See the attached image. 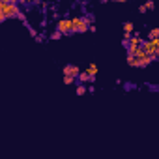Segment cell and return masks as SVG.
Returning <instances> with one entry per match:
<instances>
[{
  "label": "cell",
  "mask_w": 159,
  "mask_h": 159,
  "mask_svg": "<svg viewBox=\"0 0 159 159\" xmlns=\"http://www.w3.org/2000/svg\"><path fill=\"white\" fill-rule=\"evenodd\" d=\"M140 47L144 49V52L148 54V56H155L157 58V54H159V39L157 38H153V39H148V41H140Z\"/></svg>",
  "instance_id": "cell-1"
},
{
  "label": "cell",
  "mask_w": 159,
  "mask_h": 159,
  "mask_svg": "<svg viewBox=\"0 0 159 159\" xmlns=\"http://www.w3.org/2000/svg\"><path fill=\"white\" fill-rule=\"evenodd\" d=\"M92 17H75L71 19V32H86Z\"/></svg>",
  "instance_id": "cell-2"
},
{
  "label": "cell",
  "mask_w": 159,
  "mask_h": 159,
  "mask_svg": "<svg viewBox=\"0 0 159 159\" xmlns=\"http://www.w3.org/2000/svg\"><path fill=\"white\" fill-rule=\"evenodd\" d=\"M2 10H4L6 19H13V17H17L21 13V8L15 2H2Z\"/></svg>",
  "instance_id": "cell-3"
},
{
  "label": "cell",
  "mask_w": 159,
  "mask_h": 159,
  "mask_svg": "<svg viewBox=\"0 0 159 159\" xmlns=\"http://www.w3.org/2000/svg\"><path fill=\"white\" fill-rule=\"evenodd\" d=\"M56 30L60 34H69L71 32V19H60L56 25Z\"/></svg>",
  "instance_id": "cell-4"
},
{
  "label": "cell",
  "mask_w": 159,
  "mask_h": 159,
  "mask_svg": "<svg viewBox=\"0 0 159 159\" xmlns=\"http://www.w3.org/2000/svg\"><path fill=\"white\" fill-rule=\"evenodd\" d=\"M94 77L96 75H88L86 71H79V75H77V79L81 83H94Z\"/></svg>",
  "instance_id": "cell-5"
},
{
  "label": "cell",
  "mask_w": 159,
  "mask_h": 159,
  "mask_svg": "<svg viewBox=\"0 0 159 159\" xmlns=\"http://www.w3.org/2000/svg\"><path fill=\"white\" fill-rule=\"evenodd\" d=\"M79 71H81V69H79L77 66H73V64H67V66L64 67V75H71V77H77V75H79Z\"/></svg>",
  "instance_id": "cell-6"
},
{
  "label": "cell",
  "mask_w": 159,
  "mask_h": 159,
  "mask_svg": "<svg viewBox=\"0 0 159 159\" xmlns=\"http://www.w3.org/2000/svg\"><path fill=\"white\" fill-rule=\"evenodd\" d=\"M153 38H159V28H152V30H150L148 39H153Z\"/></svg>",
  "instance_id": "cell-7"
},
{
  "label": "cell",
  "mask_w": 159,
  "mask_h": 159,
  "mask_svg": "<svg viewBox=\"0 0 159 159\" xmlns=\"http://www.w3.org/2000/svg\"><path fill=\"white\" fill-rule=\"evenodd\" d=\"M86 73H88V75H96V73H98V66H96V64H90V67L86 69Z\"/></svg>",
  "instance_id": "cell-8"
},
{
  "label": "cell",
  "mask_w": 159,
  "mask_h": 159,
  "mask_svg": "<svg viewBox=\"0 0 159 159\" xmlns=\"http://www.w3.org/2000/svg\"><path fill=\"white\" fill-rule=\"evenodd\" d=\"M73 81H75V77H71V75H64V84H73Z\"/></svg>",
  "instance_id": "cell-9"
},
{
  "label": "cell",
  "mask_w": 159,
  "mask_h": 159,
  "mask_svg": "<svg viewBox=\"0 0 159 159\" xmlns=\"http://www.w3.org/2000/svg\"><path fill=\"white\" fill-rule=\"evenodd\" d=\"M124 30L131 34V32H133V23H124Z\"/></svg>",
  "instance_id": "cell-10"
},
{
  "label": "cell",
  "mask_w": 159,
  "mask_h": 159,
  "mask_svg": "<svg viewBox=\"0 0 159 159\" xmlns=\"http://www.w3.org/2000/svg\"><path fill=\"white\" fill-rule=\"evenodd\" d=\"M84 92H86V88L81 84V86H77V96H84Z\"/></svg>",
  "instance_id": "cell-11"
},
{
  "label": "cell",
  "mask_w": 159,
  "mask_h": 159,
  "mask_svg": "<svg viewBox=\"0 0 159 159\" xmlns=\"http://www.w3.org/2000/svg\"><path fill=\"white\" fill-rule=\"evenodd\" d=\"M144 8H146V10H153V8H155V4L152 2V0H148V2L144 4Z\"/></svg>",
  "instance_id": "cell-12"
},
{
  "label": "cell",
  "mask_w": 159,
  "mask_h": 159,
  "mask_svg": "<svg viewBox=\"0 0 159 159\" xmlns=\"http://www.w3.org/2000/svg\"><path fill=\"white\" fill-rule=\"evenodd\" d=\"M60 36H62V34H60V32H58V30H56V32H54V34H52V36H51V39H58V38H60Z\"/></svg>",
  "instance_id": "cell-13"
},
{
  "label": "cell",
  "mask_w": 159,
  "mask_h": 159,
  "mask_svg": "<svg viewBox=\"0 0 159 159\" xmlns=\"http://www.w3.org/2000/svg\"><path fill=\"white\" fill-rule=\"evenodd\" d=\"M2 2H17V0H2Z\"/></svg>",
  "instance_id": "cell-14"
},
{
  "label": "cell",
  "mask_w": 159,
  "mask_h": 159,
  "mask_svg": "<svg viewBox=\"0 0 159 159\" xmlns=\"http://www.w3.org/2000/svg\"><path fill=\"white\" fill-rule=\"evenodd\" d=\"M114 2H125V0H114Z\"/></svg>",
  "instance_id": "cell-15"
},
{
  "label": "cell",
  "mask_w": 159,
  "mask_h": 159,
  "mask_svg": "<svg viewBox=\"0 0 159 159\" xmlns=\"http://www.w3.org/2000/svg\"><path fill=\"white\" fill-rule=\"evenodd\" d=\"M101 2H109V0H101Z\"/></svg>",
  "instance_id": "cell-16"
}]
</instances>
